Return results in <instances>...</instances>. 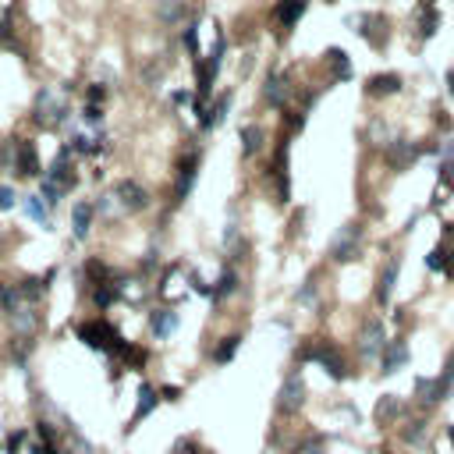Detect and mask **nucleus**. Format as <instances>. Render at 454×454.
I'll return each instance as SVG.
<instances>
[{"label":"nucleus","mask_w":454,"mask_h":454,"mask_svg":"<svg viewBox=\"0 0 454 454\" xmlns=\"http://www.w3.org/2000/svg\"><path fill=\"white\" fill-rule=\"evenodd\" d=\"M259 146H263V132H259V128H252V125H249V128H241V153L252 157Z\"/></svg>","instance_id":"nucleus-23"},{"label":"nucleus","mask_w":454,"mask_h":454,"mask_svg":"<svg viewBox=\"0 0 454 454\" xmlns=\"http://www.w3.org/2000/svg\"><path fill=\"white\" fill-rule=\"evenodd\" d=\"M160 15H164V18H181V8H177V4H164Z\"/></svg>","instance_id":"nucleus-39"},{"label":"nucleus","mask_w":454,"mask_h":454,"mask_svg":"<svg viewBox=\"0 0 454 454\" xmlns=\"http://www.w3.org/2000/svg\"><path fill=\"white\" fill-rule=\"evenodd\" d=\"M238 344H241V338H238V334H234V338H224V341H220V348L213 351V362H217V366H224V362H231V358H234Z\"/></svg>","instance_id":"nucleus-25"},{"label":"nucleus","mask_w":454,"mask_h":454,"mask_svg":"<svg viewBox=\"0 0 454 454\" xmlns=\"http://www.w3.org/2000/svg\"><path fill=\"white\" fill-rule=\"evenodd\" d=\"M11 206H15V189L11 185H0V213H8Z\"/></svg>","instance_id":"nucleus-32"},{"label":"nucleus","mask_w":454,"mask_h":454,"mask_svg":"<svg viewBox=\"0 0 454 454\" xmlns=\"http://www.w3.org/2000/svg\"><path fill=\"white\" fill-rule=\"evenodd\" d=\"M234 288H238V277H234V270H224V274H220V281H217V288H213V298L234 295Z\"/></svg>","instance_id":"nucleus-29"},{"label":"nucleus","mask_w":454,"mask_h":454,"mask_svg":"<svg viewBox=\"0 0 454 454\" xmlns=\"http://www.w3.org/2000/svg\"><path fill=\"white\" fill-rule=\"evenodd\" d=\"M295 454H323V447L320 444H306V447H298Z\"/></svg>","instance_id":"nucleus-41"},{"label":"nucleus","mask_w":454,"mask_h":454,"mask_svg":"<svg viewBox=\"0 0 454 454\" xmlns=\"http://www.w3.org/2000/svg\"><path fill=\"white\" fill-rule=\"evenodd\" d=\"M306 4H309V0H281V4H277V21L284 28H291L302 15H306Z\"/></svg>","instance_id":"nucleus-15"},{"label":"nucleus","mask_w":454,"mask_h":454,"mask_svg":"<svg viewBox=\"0 0 454 454\" xmlns=\"http://www.w3.org/2000/svg\"><path fill=\"white\" fill-rule=\"evenodd\" d=\"M376 422L380 426H390V422H394L398 415H401V401H398V394H383L380 401H376Z\"/></svg>","instance_id":"nucleus-14"},{"label":"nucleus","mask_w":454,"mask_h":454,"mask_svg":"<svg viewBox=\"0 0 454 454\" xmlns=\"http://www.w3.org/2000/svg\"><path fill=\"white\" fill-rule=\"evenodd\" d=\"M398 274H401V259H387V266L380 270V281H376V302L380 306H387L390 295H394V284H398Z\"/></svg>","instance_id":"nucleus-7"},{"label":"nucleus","mask_w":454,"mask_h":454,"mask_svg":"<svg viewBox=\"0 0 454 454\" xmlns=\"http://www.w3.org/2000/svg\"><path fill=\"white\" fill-rule=\"evenodd\" d=\"M302 405H306V380H302L298 369H291V373L284 376L281 390H277V408H281L284 415H295Z\"/></svg>","instance_id":"nucleus-2"},{"label":"nucleus","mask_w":454,"mask_h":454,"mask_svg":"<svg viewBox=\"0 0 454 454\" xmlns=\"http://www.w3.org/2000/svg\"><path fill=\"white\" fill-rule=\"evenodd\" d=\"M408 362V344L405 341H390L387 348H383V355H380V373H398L401 366Z\"/></svg>","instance_id":"nucleus-9"},{"label":"nucleus","mask_w":454,"mask_h":454,"mask_svg":"<svg viewBox=\"0 0 454 454\" xmlns=\"http://www.w3.org/2000/svg\"><path fill=\"white\" fill-rule=\"evenodd\" d=\"M157 401H160V394H157V390H153V387H142V390H139V405H135V415H132V422H128V430H135L139 422H142L149 412L157 408Z\"/></svg>","instance_id":"nucleus-12"},{"label":"nucleus","mask_w":454,"mask_h":454,"mask_svg":"<svg viewBox=\"0 0 454 454\" xmlns=\"http://www.w3.org/2000/svg\"><path fill=\"white\" fill-rule=\"evenodd\" d=\"M18 174H40L36 146H28V142H21V146H18Z\"/></svg>","instance_id":"nucleus-20"},{"label":"nucleus","mask_w":454,"mask_h":454,"mask_svg":"<svg viewBox=\"0 0 454 454\" xmlns=\"http://www.w3.org/2000/svg\"><path fill=\"white\" fill-rule=\"evenodd\" d=\"M387 160L394 164L398 171H405L408 164H415V160H419V146L401 142V139H398V142H390V146H387Z\"/></svg>","instance_id":"nucleus-11"},{"label":"nucleus","mask_w":454,"mask_h":454,"mask_svg":"<svg viewBox=\"0 0 454 454\" xmlns=\"http://www.w3.org/2000/svg\"><path fill=\"white\" fill-rule=\"evenodd\" d=\"M160 398H164V401H177V398H181V387H164Z\"/></svg>","instance_id":"nucleus-37"},{"label":"nucleus","mask_w":454,"mask_h":454,"mask_svg":"<svg viewBox=\"0 0 454 454\" xmlns=\"http://www.w3.org/2000/svg\"><path fill=\"white\" fill-rule=\"evenodd\" d=\"M422 437H426V422H422V419L408 422V426L401 430V440H405V444H422Z\"/></svg>","instance_id":"nucleus-28"},{"label":"nucleus","mask_w":454,"mask_h":454,"mask_svg":"<svg viewBox=\"0 0 454 454\" xmlns=\"http://www.w3.org/2000/svg\"><path fill=\"white\" fill-rule=\"evenodd\" d=\"M192 291H199V295H206V298H213V288H209L202 277H192Z\"/></svg>","instance_id":"nucleus-36"},{"label":"nucleus","mask_w":454,"mask_h":454,"mask_svg":"<svg viewBox=\"0 0 454 454\" xmlns=\"http://www.w3.org/2000/svg\"><path fill=\"white\" fill-rule=\"evenodd\" d=\"M390 341H387V326H383V320H369L366 326H362V338H358V351L366 355V358H373V355H383V348H387Z\"/></svg>","instance_id":"nucleus-4"},{"label":"nucleus","mask_w":454,"mask_h":454,"mask_svg":"<svg viewBox=\"0 0 454 454\" xmlns=\"http://www.w3.org/2000/svg\"><path fill=\"white\" fill-rule=\"evenodd\" d=\"M82 117H85V125H100V121H103V110H100V107H85Z\"/></svg>","instance_id":"nucleus-35"},{"label":"nucleus","mask_w":454,"mask_h":454,"mask_svg":"<svg viewBox=\"0 0 454 454\" xmlns=\"http://www.w3.org/2000/svg\"><path fill=\"white\" fill-rule=\"evenodd\" d=\"M18 302H21V291L18 288H0V309L4 313H18Z\"/></svg>","instance_id":"nucleus-27"},{"label":"nucleus","mask_w":454,"mask_h":454,"mask_svg":"<svg viewBox=\"0 0 454 454\" xmlns=\"http://www.w3.org/2000/svg\"><path fill=\"white\" fill-rule=\"evenodd\" d=\"M114 199H121V206L125 209H142L149 202L146 189H139L135 181H117V189H114Z\"/></svg>","instance_id":"nucleus-10"},{"label":"nucleus","mask_w":454,"mask_h":454,"mask_svg":"<svg viewBox=\"0 0 454 454\" xmlns=\"http://www.w3.org/2000/svg\"><path fill=\"white\" fill-rule=\"evenodd\" d=\"M263 96L270 107H284V96H288V82H281V75H270L266 85H263Z\"/></svg>","instance_id":"nucleus-18"},{"label":"nucleus","mask_w":454,"mask_h":454,"mask_svg":"<svg viewBox=\"0 0 454 454\" xmlns=\"http://www.w3.org/2000/svg\"><path fill=\"white\" fill-rule=\"evenodd\" d=\"M89 224H93V206H89V202H78V206L71 209V234H75L78 241H85Z\"/></svg>","instance_id":"nucleus-13"},{"label":"nucleus","mask_w":454,"mask_h":454,"mask_svg":"<svg viewBox=\"0 0 454 454\" xmlns=\"http://www.w3.org/2000/svg\"><path fill=\"white\" fill-rule=\"evenodd\" d=\"M451 93H454V75H451Z\"/></svg>","instance_id":"nucleus-43"},{"label":"nucleus","mask_w":454,"mask_h":454,"mask_svg":"<svg viewBox=\"0 0 454 454\" xmlns=\"http://www.w3.org/2000/svg\"><path fill=\"white\" fill-rule=\"evenodd\" d=\"M447 440H451V447H454V426H447Z\"/></svg>","instance_id":"nucleus-42"},{"label":"nucleus","mask_w":454,"mask_h":454,"mask_svg":"<svg viewBox=\"0 0 454 454\" xmlns=\"http://www.w3.org/2000/svg\"><path fill=\"white\" fill-rule=\"evenodd\" d=\"M383 454H390V451H383Z\"/></svg>","instance_id":"nucleus-44"},{"label":"nucleus","mask_w":454,"mask_h":454,"mask_svg":"<svg viewBox=\"0 0 454 454\" xmlns=\"http://www.w3.org/2000/svg\"><path fill=\"white\" fill-rule=\"evenodd\" d=\"M437 25H440V15H437L433 8H426V11H422V36L430 40V36L437 33Z\"/></svg>","instance_id":"nucleus-30"},{"label":"nucleus","mask_w":454,"mask_h":454,"mask_svg":"<svg viewBox=\"0 0 454 454\" xmlns=\"http://www.w3.org/2000/svg\"><path fill=\"white\" fill-rule=\"evenodd\" d=\"M313 298H316V284H313V281H306V288L298 291V302H302V306H309Z\"/></svg>","instance_id":"nucleus-34"},{"label":"nucleus","mask_w":454,"mask_h":454,"mask_svg":"<svg viewBox=\"0 0 454 454\" xmlns=\"http://www.w3.org/2000/svg\"><path fill=\"white\" fill-rule=\"evenodd\" d=\"M25 217H28V220H36L40 227L50 224V213H46V206H43L40 195H28V199H25Z\"/></svg>","instance_id":"nucleus-21"},{"label":"nucleus","mask_w":454,"mask_h":454,"mask_svg":"<svg viewBox=\"0 0 454 454\" xmlns=\"http://www.w3.org/2000/svg\"><path fill=\"white\" fill-rule=\"evenodd\" d=\"M78 338H82V344L96 348V351H110V344L117 341V334H114V330H110L107 323H100V320L82 323V326H78Z\"/></svg>","instance_id":"nucleus-5"},{"label":"nucleus","mask_w":454,"mask_h":454,"mask_svg":"<svg viewBox=\"0 0 454 454\" xmlns=\"http://www.w3.org/2000/svg\"><path fill=\"white\" fill-rule=\"evenodd\" d=\"M185 46L195 53V60H202V57H199V36H195V25H189V28H185Z\"/></svg>","instance_id":"nucleus-33"},{"label":"nucleus","mask_w":454,"mask_h":454,"mask_svg":"<svg viewBox=\"0 0 454 454\" xmlns=\"http://www.w3.org/2000/svg\"><path fill=\"white\" fill-rule=\"evenodd\" d=\"M149 323H153V334L157 338H171L174 330H177V323H181V316L171 313V309H160V313H153V320H149Z\"/></svg>","instance_id":"nucleus-16"},{"label":"nucleus","mask_w":454,"mask_h":454,"mask_svg":"<svg viewBox=\"0 0 454 454\" xmlns=\"http://www.w3.org/2000/svg\"><path fill=\"white\" fill-rule=\"evenodd\" d=\"M366 89H369V96H390L401 89V78L398 75H373Z\"/></svg>","instance_id":"nucleus-17"},{"label":"nucleus","mask_w":454,"mask_h":454,"mask_svg":"<svg viewBox=\"0 0 454 454\" xmlns=\"http://www.w3.org/2000/svg\"><path fill=\"white\" fill-rule=\"evenodd\" d=\"M302 358H306V362H316V366H323V369L330 373V380H344V376H348L344 358L338 355V348L330 344V341H316V344H309Z\"/></svg>","instance_id":"nucleus-1"},{"label":"nucleus","mask_w":454,"mask_h":454,"mask_svg":"<svg viewBox=\"0 0 454 454\" xmlns=\"http://www.w3.org/2000/svg\"><path fill=\"white\" fill-rule=\"evenodd\" d=\"M103 100V85H93V89H89V107H96Z\"/></svg>","instance_id":"nucleus-38"},{"label":"nucleus","mask_w":454,"mask_h":454,"mask_svg":"<svg viewBox=\"0 0 454 454\" xmlns=\"http://www.w3.org/2000/svg\"><path fill=\"white\" fill-rule=\"evenodd\" d=\"M358 241H362V224H344L334 234V241H330V256L338 263H351L355 252H358Z\"/></svg>","instance_id":"nucleus-3"},{"label":"nucleus","mask_w":454,"mask_h":454,"mask_svg":"<svg viewBox=\"0 0 454 454\" xmlns=\"http://www.w3.org/2000/svg\"><path fill=\"white\" fill-rule=\"evenodd\" d=\"M451 394V383L444 380V376H419L415 380V398L422 401V405H437V401H444Z\"/></svg>","instance_id":"nucleus-6"},{"label":"nucleus","mask_w":454,"mask_h":454,"mask_svg":"<svg viewBox=\"0 0 454 454\" xmlns=\"http://www.w3.org/2000/svg\"><path fill=\"white\" fill-rule=\"evenodd\" d=\"M326 60H330V64H334V71H338V78H348L351 75V64H348V53L344 50H326Z\"/></svg>","instance_id":"nucleus-26"},{"label":"nucleus","mask_w":454,"mask_h":454,"mask_svg":"<svg viewBox=\"0 0 454 454\" xmlns=\"http://www.w3.org/2000/svg\"><path fill=\"white\" fill-rule=\"evenodd\" d=\"M43 195H46V202H50V206H57V202H60V195H64V189L53 185V181H43Z\"/></svg>","instance_id":"nucleus-31"},{"label":"nucleus","mask_w":454,"mask_h":454,"mask_svg":"<svg viewBox=\"0 0 454 454\" xmlns=\"http://www.w3.org/2000/svg\"><path fill=\"white\" fill-rule=\"evenodd\" d=\"M437 177H440L444 189L454 192V142L444 146V160H440V167H437Z\"/></svg>","instance_id":"nucleus-19"},{"label":"nucleus","mask_w":454,"mask_h":454,"mask_svg":"<svg viewBox=\"0 0 454 454\" xmlns=\"http://www.w3.org/2000/svg\"><path fill=\"white\" fill-rule=\"evenodd\" d=\"M174 454H192V440H177V444H174Z\"/></svg>","instance_id":"nucleus-40"},{"label":"nucleus","mask_w":454,"mask_h":454,"mask_svg":"<svg viewBox=\"0 0 454 454\" xmlns=\"http://www.w3.org/2000/svg\"><path fill=\"white\" fill-rule=\"evenodd\" d=\"M50 100H53V93H50V89H43V93L36 96V103H43V107H46ZM43 107H36V110H40L36 117H43ZM53 121H57V125H64V121H68V107H64V103H57V107H53Z\"/></svg>","instance_id":"nucleus-24"},{"label":"nucleus","mask_w":454,"mask_h":454,"mask_svg":"<svg viewBox=\"0 0 454 454\" xmlns=\"http://www.w3.org/2000/svg\"><path fill=\"white\" fill-rule=\"evenodd\" d=\"M451 256H454V252H451L447 245H433V249H430V256H426V266H430V270H440V274H447Z\"/></svg>","instance_id":"nucleus-22"},{"label":"nucleus","mask_w":454,"mask_h":454,"mask_svg":"<svg viewBox=\"0 0 454 454\" xmlns=\"http://www.w3.org/2000/svg\"><path fill=\"white\" fill-rule=\"evenodd\" d=\"M195 174H199V160L195 157H185L177 167V189H174V202H185L192 185H195Z\"/></svg>","instance_id":"nucleus-8"}]
</instances>
